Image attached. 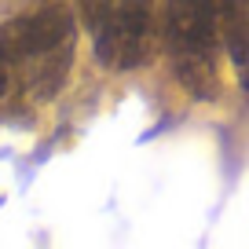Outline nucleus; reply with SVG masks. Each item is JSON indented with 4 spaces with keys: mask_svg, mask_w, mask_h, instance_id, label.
I'll return each instance as SVG.
<instances>
[{
    "mask_svg": "<svg viewBox=\"0 0 249 249\" xmlns=\"http://www.w3.org/2000/svg\"><path fill=\"white\" fill-rule=\"evenodd\" d=\"M227 0H165V44L172 55V70L179 85L198 99H213L220 85L216 73V48L224 44L220 22H224Z\"/></svg>",
    "mask_w": 249,
    "mask_h": 249,
    "instance_id": "nucleus-1",
    "label": "nucleus"
},
{
    "mask_svg": "<svg viewBox=\"0 0 249 249\" xmlns=\"http://www.w3.org/2000/svg\"><path fill=\"white\" fill-rule=\"evenodd\" d=\"M73 18L66 8H40L33 15L0 26V66L8 73L30 66L26 85H44V95L59 92L73 55Z\"/></svg>",
    "mask_w": 249,
    "mask_h": 249,
    "instance_id": "nucleus-2",
    "label": "nucleus"
},
{
    "mask_svg": "<svg viewBox=\"0 0 249 249\" xmlns=\"http://www.w3.org/2000/svg\"><path fill=\"white\" fill-rule=\"evenodd\" d=\"M81 22L107 70H136L154 52V0H81Z\"/></svg>",
    "mask_w": 249,
    "mask_h": 249,
    "instance_id": "nucleus-3",
    "label": "nucleus"
},
{
    "mask_svg": "<svg viewBox=\"0 0 249 249\" xmlns=\"http://www.w3.org/2000/svg\"><path fill=\"white\" fill-rule=\"evenodd\" d=\"M220 37L231 55L234 66H249V0H227L224 4V22H220Z\"/></svg>",
    "mask_w": 249,
    "mask_h": 249,
    "instance_id": "nucleus-4",
    "label": "nucleus"
},
{
    "mask_svg": "<svg viewBox=\"0 0 249 249\" xmlns=\"http://www.w3.org/2000/svg\"><path fill=\"white\" fill-rule=\"evenodd\" d=\"M242 81H246V88H249V66H242Z\"/></svg>",
    "mask_w": 249,
    "mask_h": 249,
    "instance_id": "nucleus-5",
    "label": "nucleus"
}]
</instances>
